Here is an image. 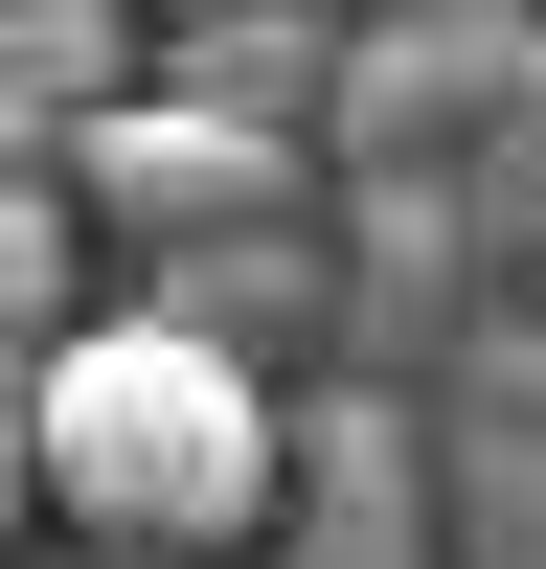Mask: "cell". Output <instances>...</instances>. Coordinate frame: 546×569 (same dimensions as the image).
Wrapping results in <instances>:
<instances>
[{
    "label": "cell",
    "instance_id": "obj_1",
    "mask_svg": "<svg viewBox=\"0 0 546 569\" xmlns=\"http://www.w3.org/2000/svg\"><path fill=\"white\" fill-rule=\"evenodd\" d=\"M23 410H46V501H69V547H114V569H205V547H251L273 479H296L273 365H228L205 319H160V297L91 319Z\"/></svg>",
    "mask_w": 546,
    "mask_h": 569
},
{
    "label": "cell",
    "instance_id": "obj_2",
    "mask_svg": "<svg viewBox=\"0 0 546 569\" xmlns=\"http://www.w3.org/2000/svg\"><path fill=\"white\" fill-rule=\"evenodd\" d=\"M69 206L114 228V251H160V273H182V251H228V228L296 206V137H251V114H205V91L136 69L114 114H69Z\"/></svg>",
    "mask_w": 546,
    "mask_h": 569
},
{
    "label": "cell",
    "instance_id": "obj_3",
    "mask_svg": "<svg viewBox=\"0 0 546 569\" xmlns=\"http://www.w3.org/2000/svg\"><path fill=\"white\" fill-rule=\"evenodd\" d=\"M501 69H546V46L501 23V0H387V23L342 46V137H364V182H387V160H433V137L478 114Z\"/></svg>",
    "mask_w": 546,
    "mask_h": 569
},
{
    "label": "cell",
    "instance_id": "obj_4",
    "mask_svg": "<svg viewBox=\"0 0 546 569\" xmlns=\"http://www.w3.org/2000/svg\"><path fill=\"white\" fill-rule=\"evenodd\" d=\"M160 91H205V114L296 137V114H342V46H318V0H251V23H182V46H160Z\"/></svg>",
    "mask_w": 546,
    "mask_h": 569
},
{
    "label": "cell",
    "instance_id": "obj_5",
    "mask_svg": "<svg viewBox=\"0 0 546 569\" xmlns=\"http://www.w3.org/2000/svg\"><path fill=\"white\" fill-rule=\"evenodd\" d=\"M69 273H91V206H69V160H46V182H0V388H46V365L91 342Z\"/></svg>",
    "mask_w": 546,
    "mask_h": 569
},
{
    "label": "cell",
    "instance_id": "obj_6",
    "mask_svg": "<svg viewBox=\"0 0 546 569\" xmlns=\"http://www.w3.org/2000/svg\"><path fill=\"white\" fill-rule=\"evenodd\" d=\"M296 479H318V569H410V433L387 410H296Z\"/></svg>",
    "mask_w": 546,
    "mask_h": 569
},
{
    "label": "cell",
    "instance_id": "obj_7",
    "mask_svg": "<svg viewBox=\"0 0 546 569\" xmlns=\"http://www.w3.org/2000/svg\"><path fill=\"white\" fill-rule=\"evenodd\" d=\"M296 297H318V273H296V228H228V251H182V273H160V319H205L228 365H251V342H296Z\"/></svg>",
    "mask_w": 546,
    "mask_h": 569
},
{
    "label": "cell",
    "instance_id": "obj_8",
    "mask_svg": "<svg viewBox=\"0 0 546 569\" xmlns=\"http://www.w3.org/2000/svg\"><path fill=\"white\" fill-rule=\"evenodd\" d=\"M23 501H46V410L0 388V525H23Z\"/></svg>",
    "mask_w": 546,
    "mask_h": 569
},
{
    "label": "cell",
    "instance_id": "obj_9",
    "mask_svg": "<svg viewBox=\"0 0 546 569\" xmlns=\"http://www.w3.org/2000/svg\"><path fill=\"white\" fill-rule=\"evenodd\" d=\"M182 23H251V0H182Z\"/></svg>",
    "mask_w": 546,
    "mask_h": 569
},
{
    "label": "cell",
    "instance_id": "obj_10",
    "mask_svg": "<svg viewBox=\"0 0 546 569\" xmlns=\"http://www.w3.org/2000/svg\"><path fill=\"white\" fill-rule=\"evenodd\" d=\"M524 114H546V69H524Z\"/></svg>",
    "mask_w": 546,
    "mask_h": 569
},
{
    "label": "cell",
    "instance_id": "obj_11",
    "mask_svg": "<svg viewBox=\"0 0 546 569\" xmlns=\"http://www.w3.org/2000/svg\"><path fill=\"white\" fill-rule=\"evenodd\" d=\"M69 569H114V547H69Z\"/></svg>",
    "mask_w": 546,
    "mask_h": 569
}]
</instances>
